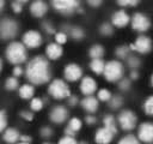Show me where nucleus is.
<instances>
[{
  "mask_svg": "<svg viewBox=\"0 0 153 144\" xmlns=\"http://www.w3.org/2000/svg\"><path fill=\"white\" fill-rule=\"evenodd\" d=\"M1 68H2V61H1V59H0V71H1Z\"/></svg>",
  "mask_w": 153,
  "mask_h": 144,
  "instance_id": "nucleus-53",
  "label": "nucleus"
},
{
  "mask_svg": "<svg viewBox=\"0 0 153 144\" xmlns=\"http://www.w3.org/2000/svg\"><path fill=\"white\" fill-rule=\"evenodd\" d=\"M151 83H152V86H153V74H152V77H151Z\"/></svg>",
  "mask_w": 153,
  "mask_h": 144,
  "instance_id": "nucleus-54",
  "label": "nucleus"
},
{
  "mask_svg": "<svg viewBox=\"0 0 153 144\" xmlns=\"http://www.w3.org/2000/svg\"><path fill=\"white\" fill-rule=\"evenodd\" d=\"M5 88L7 90H16L18 88V79H17V77H10L5 82Z\"/></svg>",
  "mask_w": 153,
  "mask_h": 144,
  "instance_id": "nucleus-28",
  "label": "nucleus"
},
{
  "mask_svg": "<svg viewBox=\"0 0 153 144\" xmlns=\"http://www.w3.org/2000/svg\"><path fill=\"white\" fill-rule=\"evenodd\" d=\"M110 107L112 108V109H116V108H118V107H121L122 106V103H123V100H122V97L121 96H112L110 100Z\"/></svg>",
  "mask_w": 153,
  "mask_h": 144,
  "instance_id": "nucleus-31",
  "label": "nucleus"
},
{
  "mask_svg": "<svg viewBox=\"0 0 153 144\" xmlns=\"http://www.w3.org/2000/svg\"><path fill=\"white\" fill-rule=\"evenodd\" d=\"M104 127H106L108 130H110L114 134L117 132V126H116V121L115 118L112 115H106L104 118Z\"/></svg>",
  "mask_w": 153,
  "mask_h": 144,
  "instance_id": "nucleus-24",
  "label": "nucleus"
},
{
  "mask_svg": "<svg viewBox=\"0 0 153 144\" xmlns=\"http://www.w3.org/2000/svg\"><path fill=\"white\" fill-rule=\"evenodd\" d=\"M44 144H50V143H44Z\"/></svg>",
  "mask_w": 153,
  "mask_h": 144,
  "instance_id": "nucleus-57",
  "label": "nucleus"
},
{
  "mask_svg": "<svg viewBox=\"0 0 153 144\" xmlns=\"http://www.w3.org/2000/svg\"><path fill=\"white\" fill-rule=\"evenodd\" d=\"M111 20H112V24H114L115 26H117V28H123V26H126V25L129 23L130 18H129V16H128L127 12H124V11H117V12H115V13L112 14Z\"/></svg>",
  "mask_w": 153,
  "mask_h": 144,
  "instance_id": "nucleus-17",
  "label": "nucleus"
},
{
  "mask_svg": "<svg viewBox=\"0 0 153 144\" xmlns=\"http://www.w3.org/2000/svg\"><path fill=\"white\" fill-rule=\"evenodd\" d=\"M76 103H78V97H76V96H69V98H68V104L72 106V107H74V106H76Z\"/></svg>",
  "mask_w": 153,
  "mask_h": 144,
  "instance_id": "nucleus-45",
  "label": "nucleus"
},
{
  "mask_svg": "<svg viewBox=\"0 0 153 144\" xmlns=\"http://www.w3.org/2000/svg\"><path fill=\"white\" fill-rule=\"evenodd\" d=\"M5 55H6V59L13 65H19V64L24 62L27 58L26 48L20 42L10 43L5 50Z\"/></svg>",
  "mask_w": 153,
  "mask_h": 144,
  "instance_id": "nucleus-2",
  "label": "nucleus"
},
{
  "mask_svg": "<svg viewBox=\"0 0 153 144\" xmlns=\"http://www.w3.org/2000/svg\"><path fill=\"white\" fill-rule=\"evenodd\" d=\"M127 64H128V66H129L131 70H134V71H135V70L140 66V60H139V58H136V56L131 55V56H129V58H128Z\"/></svg>",
  "mask_w": 153,
  "mask_h": 144,
  "instance_id": "nucleus-32",
  "label": "nucleus"
},
{
  "mask_svg": "<svg viewBox=\"0 0 153 144\" xmlns=\"http://www.w3.org/2000/svg\"><path fill=\"white\" fill-rule=\"evenodd\" d=\"M48 11V5L43 0H35L30 5V12L35 17H43Z\"/></svg>",
  "mask_w": 153,
  "mask_h": 144,
  "instance_id": "nucleus-15",
  "label": "nucleus"
},
{
  "mask_svg": "<svg viewBox=\"0 0 153 144\" xmlns=\"http://www.w3.org/2000/svg\"><path fill=\"white\" fill-rule=\"evenodd\" d=\"M128 53H129V48H128L127 46H120V47H117L116 50H115L116 56L120 58V59H126V58L128 56Z\"/></svg>",
  "mask_w": 153,
  "mask_h": 144,
  "instance_id": "nucleus-26",
  "label": "nucleus"
},
{
  "mask_svg": "<svg viewBox=\"0 0 153 144\" xmlns=\"http://www.w3.org/2000/svg\"><path fill=\"white\" fill-rule=\"evenodd\" d=\"M42 26H43L44 31H45V32H48V34H53V32L55 31L54 26H53V25H51L49 22H44V23L42 24Z\"/></svg>",
  "mask_w": 153,
  "mask_h": 144,
  "instance_id": "nucleus-41",
  "label": "nucleus"
},
{
  "mask_svg": "<svg viewBox=\"0 0 153 144\" xmlns=\"http://www.w3.org/2000/svg\"><path fill=\"white\" fill-rule=\"evenodd\" d=\"M18 144H30V143H24V142H20V143H18Z\"/></svg>",
  "mask_w": 153,
  "mask_h": 144,
  "instance_id": "nucleus-55",
  "label": "nucleus"
},
{
  "mask_svg": "<svg viewBox=\"0 0 153 144\" xmlns=\"http://www.w3.org/2000/svg\"><path fill=\"white\" fill-rule=\"evenodd\" d=\"M84 30L81 29V28H79V26H74V28H72L71 29V36L74 38V40H81L82 37H84Z\"/></svg>",
  "mask_w": 153,
  "mask_h": 144,
  "instance_id": "nucleus-27",
  "label": "nucleus"
},
{
  "mask_svg": "<svg viewBox=\"0 0 153 144\" xmlns=\"http://www.w3.org/2000/svg\"><path fill=\"white\" fill-rule=\"evenodd\" d=\"M33 94H35V89H33V86H32L31 84H24V85H22L20 89H19V95H20V97L24 98V100L31 98V97L33 96Z\"/></svg>",
  "mask_w": 153,
  "mask_h": 144,
  "instance_id": "nucleus-21",
  "label": "nucleus"
},
{
  "mask_svg": "<svg viewBox=\"0 0 153 144\" xmlns=\"http://www.w3.org/2000/svg\"><path fill=\"white\" fill-rule=\"evenodd\" d=\"M55 40H56V43L61 46V44H63V43L67 42V35L65 32H57L55 35Z\"/></svg>",
  "mask_w": 153,
  "mask_h": 144,
  "instance_id": "nucleus-37",
  "label": "nucleus"
},
{
  "mask_svg": "<svg viewBox=\"0 0 153 144\" xmlns=\"http://www.w3.org/2000/svg\"><path fill=\"white\" fill-rule=\"evenodd\" d=\"M23 74V68L20 66H16L13 68V77H19Z\"/></svg>",
  "mask_w": 153,
  "mask_h": 144,
  "instance_id": "nucleus-44",
  "label": "nucleus"
},
{
  "mask_svg": "<svg viewBox=\"0 0 153 144\" xmlns=\"http://www.w3.org/2000/svg\"><path fill=\"white\" fill-rule=\"evenodd\" d=\"M63 76L69 82H76L82 76V70L76 64H68L63 70Z\"/></svg>",
  "mask_w": 153,
  "mask_h": 144,
  "instance_id": "nucleus-12",
  "label": "nucleus"
},
{
  "mask_svg": "<svg viewBox=\"0 0 153 144\" xmlns=\"http://www.w3.org/2000/svg\"><path fill=\"white\" fill-rule=\"evenodd\" d=\"M114 138V133L108 130L106 127H102L99 130H97L96 132V137L94 140L97 144H109Z\"/></svg>",
  "mask_w": 153,
  "mask_h": 144,
  "instance_id": "nucleus-16",
  "label": "nucleus"
},
{
  "mask_svg": "<svg viewBox=\"0 0 153 144\" xmlns=\"http://www.w3.org/2000/svg\"><path fill=\"white\" fill-rule=\"evenodd\" d=\"M18 32V24L12 18H4L0 20V37L2 40H11Z\"/></svg>",
  "mask_w": 153,
  "mask_h": 144,
  "instance_id": "nucleus-5",
  "label": "nucleus"
},
{
  "mask_svg": "<svg viewBox=\"0 0 153 144\" xmlns=\"http://www.w3.org/2000/svg\"><path fill=\"white\" fill-rule=\"evenodd\" d=\"M102 1L103 0H87V4L90 6H92V7H97V6H99L102 4Z\"/></svg>",
  "mask_w": 153,
  "mask_h": 144,
  "instance_id": "nucleus-47",
  "label": "nucleus"
},
{
  "mask_svg": "<svg viewBox=\"0 0 153 144\" xmlns=\"http://www.w3.org/2000/svg\"><path fill=\"white\" fill-rule=\"evenodd\" d=\"M136 115L131 110H123L118 115V124L126 131L133 130L136 125Z\"/></svg>",
  "mask_w": 153,
  "mask_h": 144,
  "instance_id": "nucleus-7",
  "label": "nucleus"
},
{
  "mask_svg": "<svg viewBox=\"0 0 153 144\" xmlns=\"http://www.w3.org/2000/svg\"><path fill=\"white\" fill-rule=\"evenodd\" d=\"M6 125H7V118H6V114L4 110H0V133L6 128Z\"/></svg>",
  "mask_w": 153,
  "mask_h": 144,
  "instance_id": "nucleus-36",
  "label": "nucleus"
},
{
  "mask_svg": "<svg viewBox=\"0 0 153 144\" xmlns=\"http://www.w3.org/2000/svg\"><path fill=\"white\" fill-rule=\"evenodd\" d=\"M88 54H90V56L92 59H100L103 56V54H104V48L100 44H94V46H92L90 48Z\"/></svg>",
  "mask_w": 153,
  "mask_h": 144,
  "instance_id": "nucleus-23",
  "label": "nucleus"
},
{
  "mask_svg": "<svg viewBox=\"0 0 153 144\" xmlns=\"http://www.w3.org/2000/svg\"><path fill=\"white\" fill-rule=\"evenodd\" d=\"M97 89V83L93 78L91 77H84L81 79V83H80V91L86 95V96H91Z\"/></svg>",
  "mask_w": 153,
  "mask_h": 144,
  "instance_id": "nucleus-14",
  "label": "nucleus"
},
{
  "mask_svg": "<svg viewBox=\"0 0 153 144\" xmlns=\"http://www.w3.org/2000/svg\"><path fill=\"white\" fill-rule=\"evenodd\" d=\"M110 98H111V94H110L109 90L102 89V90L98 91V100H100V101H109Z\"/></svg>",
  "mask_w": 153,
  "mask_h": 144,
  "instance_id": "nucleus-34",
  "label": "nucleus"
},
{
  "mask_svg": "<svg viewBox=\"0 0 153 144\" xmlns=\"http://www.w3.org/2000/svg\"><path fill=\"white\" fill-rule=\"evenodd\" d=\"M67 116H68V110L63 106H56L49 113L50 120L55 124H62L67 119Z\"/></svg>",
  "mask_w": 153,
  "mask_h": 144,
  "instance_id": "nucleus-13",
  "label": "nucleus"
},
{
  "mask_svg": "<svg viewBox=\"0 0 153 144\" xmlns=\"http://www.w3.org/2000/svg\"><path fill=\"white\" fill-rule=\"evenodd\" d=\"M17 1H19V2L23 4V2H26V1H29V0H17Z\"/></svg>",
  "mask_w": 153,
  "mask_h": 144,
  "instance_id": "nucleus-52",
  "label": "nucleus"
},
{
  "mask_svg": "<svg viewBox=\"0 0 153 144\" xmlns=\"http://www.w3.org/2000/svg\"><path fill=\"white\" fill-rule=\"evenodd\" d=\"M81 106L82 108L88 112V113H94L98 109V101L97 98L92 97V96H86L82 101H81Z\"/></svg>",
  "mask_w": 153,
  "mask_h": 144,
  "instance_id": "nucleus-19",
  "label": "nucleus"
},
{
  "mask_svg": "<svg viewBox=\"0 0 153 144\" xmlns=\"http://www.w3.org/2000/svg\"><path fill=\"white\" fill-rule=\"evenodd\" d=\"M143 110H145L146 114L153 116V95L149 96V97L145 101V103H143Z\"/></svg>",
  "mask_w": 153,
  "mask_h": 144,
  "instance_id": "nucleus-25",
  "label": "nucleus"
},
{
  "mask_svg": "<svg viewBox=\"0 0 153 144\" xmlns=\"http://www.w3.org/2000/svg\"><path fill=\"white\" fill-rule=\"evenodd\" d=\"M20 115H22V118H24L25 120H32V118H33L30 112H25V110H23V112L20 113Z\"/></svg>",
  "mask_w": 153,
  "mask_h": 144,
  "instance_id": "nucleus-46",
  "label": "nucleus"
},
{
  "mask_svg": "<svg viewBox=\"0 0 153 144\" xmlns=\"http://www.w3.org/2000/svg\"><path fill=\"white\" fill-rule=\"evenodd\" d=\"M48 92L56 100H62L71 96V90L62 79H54L48 86Z\"/></svg>",
  "mask_w": 153,
  "mask_h": 144,
  "instance_id": "nucleus-4",
  "label": "nucleus"
},
{
  "mask_svg": "<svg viewBox=\"0 0 153 144\" xmlns=\"http://www.w3.org/2000/svg\"><path fill=\"white\" fill-rule=\"evenodd\" d=\"M99 31H100V34L102 35H105V36H108V35H111L112 34V26L110 25V24H108V23H104V24H102L100 25V29H99Z\"/></svg>",
  "mask_w": 153,
  "mask_h": 144,
  "instance_id": "nucleus-35",
  "label": "nucleus"
},
{
  "mask_svg": "<svg viewBox=\"0 0 153 144\" xmlns=\"http://www.w3.org/2000/svg\"><path fill=\"white\" fill-rule=\"evenodd\" d=\"M137 77H139V73H137L136 71H133V72L130 73V78H131V79H137Z\"/></svg>",
  "mask_w": 153,
  "mask_h": 144,
  "instance_id": "nucleus-50",
  "label": "nucleus"
},
{
  "mask_svg": "<svg viewBox=\"0 0 153 144\" xmlns=\"http://www.w3.org/2000/svg\"><path fill=\"white\" fill-rule=\"evenodd\" d=\"M22 8H23V6H22V2L17 1V0H14V1L12 2V10H13L16 13H19V12L22 11Z\"/></svg>",
  "mask_w": 153,
  "mask_h": 144,
  "instance_id": "nucleus-43",
  "label": "nucleus"
},
{
  "mask_svg": "<svg viewBox=\"0 0 153 144\" xmlns=\"http://www.w3.org/2000/svg\"><path fill=\"white\" fill-rule=\"evenodd\" d=\"M30 107H31V109L32 110H35V112H37V110H41L42 108H43V101L41 100V98H32L31 100V103H30Z\"/></svg>",
  "mask_w": 153,
  "mask_h": 144,
  "instance_id": "nucleus-33",
  "label": "nucleus"
},
{
  "mask_svg": "<svg viewBox=\"0 0 153 144\" xmlns=\"http://www.w3.org/2000/svg\"><path fill=\"white\" fill-rule=\"evenodd\" d=\"M45 54L50 60H56L62 55V48L57 43H49L47 46Z\"/></svg>",
  "mask_w": 153,
  "mask_h": 144,
  "instance_id": "nucleus-18",
  "label": "nucleus"
},
{
  "mask_svg": "<svg viewBox=\"0 0 153 144\" xmlns=\"http://www.w3.org/2000/svg\"><path fill=\"white\" fill-rule=\"evenodd\" d=\"M53 7L65 14L74 12L79 6V0H51Z\"/></svg>",
  "mask_w": 153,
  "mask_h": 144,
  "instance_id": "nucleus-6",
  "label": "nucleus"
},
{
  "mask_svg": "<svg viewBox=\"0 0 153 144\" xmlns=\"http://www.w3.org/2000/svg\"><path fill=\"white\" fill-rule=\"evenodd\" d=\"M137 137L143 143H147V144L153 143V124L152 122H142L139 127Z\"/></svg>",
  "mask_w": 153,
  "mask_h": 144,
  "instance_id": "nucleus-11",
  "label": "nucleus"
},
{
  "mask_svg": "<svg viewBox=\"0 0 153 144\" xmlns=\"http://www.w3.org/2000/svg\"><path fill=\"white\" fill-rule=\"evenodd\" d=\"M20 138L19 136V132L16 130V128H7L5 130L4 134H2V139L8 143V144H14L18 142V139Z\"/></svg>",
  "mask_w": 153,
  "mask_h": 144,
  "instance_id": "nucleus-20",
  "label": "nucleus"
},
{
  "mask_svg": "<svg viewBox=\"0 0 153 144\" xmlns=\"http://www.w3.org/2000/svg\"><path fill=\"white\" fill-rule=\"evenodd\" d=\"M118 86H120V89H121V90H128V89H129V86H130V80H129V79H127V78H123V79H121V80H120Z\"/></svg>",
  "mask_w": 153,
  "mask_h": 144,
  "instance_id": "nucleus-40",
  "label": "nucleus"
},
{
  "mask_svg": "<svg viewBox=\"0 0 153 144\" xmlns=\"http://www.w3.org/2000/svg\"><path fill=\"white\" fill-rule=\"evenodd\" d=\"M118 144H140V140H139L136 137H134V136H131V134H128V136L123 137V138L118 142Z\"/></svg>",
  "mask_w": 153,
  "mask_h": 144,
  "instance_id": "nucleus-30",
  "label": "nucleus"
},
{
  "mask_svg": "<svg viewBox=\"0 0 153 144\" xmlns=\"http://www.w3.org/2000/svg\"><path fill=\"white\" fill-rule=\"evenodd\" d=\"M79 144H87L86 142H81V143H79Z\"/></svg>",
  "mask_w": 153,
  "mask_h": 144,
  "instance_id": "nucleus-56",
  "label": "nucleus"
},
{
  "mask_svg": "<svg viewBox=\"0 0 153 144\" xmlns=\"http://www.w3.org/2000/svg\"><path fill=\"white\" fill-rule=\"evenodd\" d=\"M104 66H105V64H104V61H103L102 59H92V61L90 62L91 70H92L94 73H97V74L103 73Z\"/></svg>",
  "mask_w": 153,
  "mask_h": 144,
  "instance_id": "nucleus-22",
  "label": "nucleus"
},
{
  "mask_svg": "<svg viewBox=\"0 0 153 144\" xmlns=\"http://www.w3.org/2000/svg\"><path fill=\"white\" fill-rule=\"evenodd\" d=\"M26 78L32 84H44L50 79V67L45 58L35 56L26 66Z\"/></svg>",
  "mask_w": 153,
  "mask_h": 144,
  "instance_id": "nucleus-1",
  "label": "nucleus"
},
{
  "mask_svg": "<svg viewBox=\"0 0 153 144\" xmlns=\"http://www.w3.org/2000/svg\"><path fill=\"white\" fill-rule=\"evenodd\" d=\"M59 144H78L76 140L74 139V137L71 136H65L59 140Z\"/></svg>",
  "mask_w": 153,
  "mask_h": 144,
  "instance_id": "nucleus-38",
  "label": "nucleus"
},
{
  "mask_svg": "<svg viewBox=\"0 0 153 144\" xmlns=\"http://www.w3.org/2000/svg\"><path fill=\"white\" fill-rule=\"evenodd\" d=\"M131 26L134 30L139 32H145L151 28V22L148 17H146L142 13H135L131 18Z\"/></svg>",
  "mask_w": 153,
  "mask_h": 144,
  "instance_id": "nucleus-8",
  "label": "nucleus"
},
{
  "mask_svg": "<svg viewBox=\"0 0 153 144\" xmlns=\"http://www.w3.org/2000/svg\"><path fill=\"white\" fill-rule=\"evenodd\" d=\"M67 127L71 128L73 132H76V131H79V130L81 128V121H80L78 118H73V119L69 120Z\"/></svg>",
  "mask_w": 153,
  "mask_h": 144,
  "instance_id": "nucleus-29",
  "label": "nucleus"
},
{
  "mask_svg": "<svg viewBox=\"0 0 153 144\" xmlns=\"http://www.w3.org/2000/svg\"><path fill=\"white\" fill-rule=\"evenodd\" d=\"M51 134H53V130H51L50 127H43V128H41V136H42V137L48 138V137H50Z\"/></svg>",
  "mask_w": 153,
  "mask_h": 144,
  "instance_id": "nucleus-42",
  "label": "nucleus"
},
{
  "mask_svg": "<svg viewBox=\"0 0 153 144\" xmlns=\"http://www.w3.org/2000/svg\"><path fill=\"white\" fill-rule=\"evenodd\" d=\"M4 6H5V1H4V0H0V12L2 11Z\"/></svg>",
  "mask_w": 153,
  "mask_h": 144,
  "instance_id": "nucleus-51",
  "label": "nucleus"
},
{
  "mask_svg": "<svg viewBox=\"0 0 153 144\" xmlns=\"http://www.w3.org/2000/svg\"><path fill=\"white\" fill-rule=\"evenodd\" d=\"M85 120H86V122H87L88 125H92V124H94V122H96V118H94V116H92V115H87Z\"/></svg>",
  "mask_w": 153,
  "mask_h": 144,
  "instance_id": "nucleus-48",
  "label": "nucleus"
},
{
  "mask_svg": "<svg viewBox=\"0 0 153 144\" xmlns=\"http://www.w3.org/2000/svg\"><path fill=\"white\" fill-rule=\"evenodd\" d=\"M103 73H104V77H105L106 80L116 82V80L122 79L123 73H124V67H123V65L120 61L111 60V61L105 64Z\"/></svg>",
  "mask_w": 153,
  "mask_h": 144,
  "instance_id": "nucleus-3",
  "label": "nucleus"
},
{
  "mask_svg": "<svg viewBox=\"0 0 153 144\" xmlns=\"http://www.w3.org/2000/svg\"><path fill=\"white\" fill-rule=\"evenodd\" d=\"M42 43V36L38 31L29 30L23 36V44L27 48H37Z\"/></svg>",
  "mask_w": 153,
  "mask_h": 144,
  "instance_id": "nucleus-9",
  "label": "nucleus"
},
{
  "mask_svg": "<svg viewBox=\"0 0 153 144\" xmlns=\"http://www.w3.org/2000/svg\"><path fill=\"white\" fill-rule=\"evenodd\" d=\"M139 2L140 0H117V4L121 6H135Z\"/></svg>",
  "mask_w": 153,
  "mask_h": 144,
  "instance_id": "nucleus-39",
  "label": "nucleus"
},
{
  "mask_svg": "<svg viewBox=\"0 0 153 144\" xmlns=\"http://www.w3.org/2000/svg\"><path fill=\"white\" fill-rule=\"evenodd\" d=\"M129 48L131 50H136L141 54H145V53H148L152 49V41L147 36H139L136 38L135 43L130 44Z\"/></svg>",
  "mask_w": 153,
  "mask_h": 144,
  "instance_id": "nucleus-10",
  "label": "nucleus"
},
{
  "mask_svg": "<svg viewBox=\"0 0 153 144\" xmlns=\"http://www.w3.org/2000/svg\"><path fill=\"white\" fill-rule=\"evenodd\" d=\"M22 142H24V143H30L31 142V138L29 137V136H20V138H19Z\"/></svg>",
  "mask_w": 153,
  "mask_h": 144,
  "instance_id": "nucleus-49",
  "label": "nucleus"
}]
</instances>
